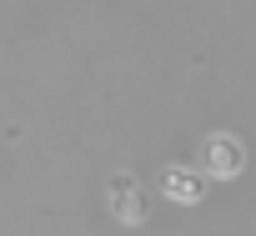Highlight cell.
Here are the masks:
<instances>
[{"label":"cell","mask_w":256,"mask_h":236,"mask_svg":"<svg viewBox=\"0 0 256 236\" xmlns=\"http://www.w3.org/2000/svg\"><path fill=\"white\" fill-rule=\"evenodd\" d=\"M106 201H110V216H116L120 226H141V221L151 216V201H146V191H141V181H136L131 171H110Z\"/></svg>","instance_id":"7a4b0ae2"},{"label":"cell","mask_w":256,"mask_h":236,"mask_svg":"<svg viewBox=\"0 0 256 236\" xmlns=\"http://www.w3.org/2000/svg\"><path fill=\"white\" fill-rule=\"evenodd\" d=\"M201 171L216 176V181H236L246 171V141L231 136V131H211L201 141Z\"/></svg>","instance_id":"6da1fadb"},{"label":"cell","mask_w":256,"mask_h":236,"mask_svg":"<svg viewBox=\"0 0 256 236\" xmlns=\"http://www.w3.org/2000/svg\"><path fill=\"white\" fill-rule=\"evenodd\" d=\"M161 191H166L171 201H181V206H196V201L206 196V181H201L191 166H161Z\"/></svg>","instance_id":"3957f363"}]
</instances>
